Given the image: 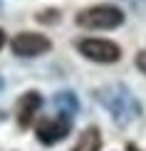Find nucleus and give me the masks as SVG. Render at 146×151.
<instances>
[{
  "label": "nucleus",
  "instance_id": "nucleus-10",
  "mask_svg": "<svg viewBox=\"0 0 146 151\" xmlns=\"http://www.w3.org/2000/svg\"><path fill=\"white\" fill-rule=\"evenodd\" d=\"M5 40H8V37H5V32H3V30H0V50L5 47Z\"/></svg>",
  "mask_w": 146,
  "mask_h": 151
},
{
  "label": "nucleus",
  "instance_id": "nucleus-3",
  "mask_svg": "<svg viewBox=\"0 0 146 151\" xmlns=\"http://www.w3.org/2000/svg\"><path fill=\"white\" fill-rule=\"evenodd\" d=\"M79 55H84L87 60L99 62V65H114L122 57V47L111 40H99V37H84L77 42Z\"/></svg>",
  "mask_w": 146,
  "mask_h": 151
},
{
  "label": "nucleus",
  "instance_id": "nucleus-6",
  "mask_svg": "<svg viewBox=\"0 0 146 151\" xmlns=\"http://www.w3.org/2000/svg\"><path fill=\"white\" fill-rule=\"evenodd\" d=\"M40 106H42V97L37 92H27V94H22L20 97V102H17V124L25 129V127H30L32 124V119L35 114L40 111Z\"/></svg>",
  "mask_w": 146,
  "mask_h": 151
},
{
  "label": "nucleus",
  "instance_id": "nucleus-9",
  "mask_svg": "<svg viewBox=\"0 0 146 151\" xmlns=\"http://www.w3.org/2000/svg\"><path fill=\"white\" fill-rule=\"evenodd\" d=\"M136 67H139V70H141V72L146 74V50L136 55Z\"/></svg>",
  "mask_w": 146,
  "mask_h": 151
},
{
  "label": "nucleus",
  "instance_id": "nucleus-7",
  "mask_svg": "<svg viewBox=\"0 0 146 151\" xmlns=\"http://www.w3.org/2000/svg\"><path fill=\"white\" fill-rule=\"evenodd\" d=\"M99 146H101L99 129H87V131H82V134H79V139L72 146V151H99Z\"/></svg>",
  "mask_w": 146,
  "mask_h": 151
},
{
  "label": "nucleus",
  "instance_id": "nucleus-5",
  "mask_svg": "<svg viewBox=\"0 0 146 151\" xmlns=\"http://www.w3.org/2000/svg\"><path fill=\"white\" fill-rule=\"evenodd\" d=\"M69 129H72V124H69L67 116L42 119V122L37 124V141H40V144H47V146H52V144H57V141L65 139V136L69 134Z\"/></svg>",
  "mask_w": 146,
  "mask_h": 151
},
{
  "label": "nucleus",
  "instance_id": "nucleus-8",
  "mask_svg": "<svg viewBox=\"0 0 146 151\" xmlns=\"http://www.w3.org/2000/svg\"><path fill=\"white\" fill-rule=\"evenodd\" d=\"M55 106H57V111H60V116H72V114H77V109H79V102H77V97H74L72 92H60L55 97Z\"/></svg>",
  "mask_w": 146,
  "mask_h": 151
},
{
  "label": "nucleus",
  "instance_id": "nucleus-4",
  "mask_svg": "<svg viewBox=\"0 0 146 151\" xmlns=\"http://www.w3.org/2000/svg\"><path fill=\"white\" fill-rule=\"evenodd\" d=\"M10 47L17 57H37V55L47 52L52 47V42H50V37L40 35V32H20L12 37Z\"/></svg>",
  "mask_w": 146,
  "mask_h": 151
},
{
  "label": "nucleus",
  "instance_id": "nucleus-11",
  "mask_svg": "<svg viewBox=\"0 0 146 151\" xmlns=\"http://www.w3.org/2000/svg\"><path fill=\"white\" fill-rule=\"evenodd\" d=\"M126 151H139L136 146H131V144H129V146H126Z\"/></svg>",
  "mask_w": 146,
  "mask_h": 151
},
{
  "label": "nucleus",
  "instance_id": "nucleus-1",
  "mask_svg": "<svg viewBox=\"0 0 146 151\" xmlns=\"http://www.w3.org/2000/svg\"><path fill=\"white\" fill-rule=\"evenodd\" d=\"M99 99H101V104L111 111V116L117 119L119 124H126V122H131L134 116H139L136 99L131 97V92L126 89V87H122V84H114V87L101 89Z\"/></svg>",
  "mask_w": 146,
  "mask_h": 151
},
{
  "label": "nucleus",
  "instance_id": "nucleus-2",
  "mask_svg": "<svg viewBox=\"0 0 146 151\" xmlns=\"http://www.w3.org/2000/svg\"><path fill=\"white\" fill-rule=\"evenodd\" d=\"M124 22V12L117 5H92L77 15V25L87 30H114Z\"/></svg>",
  "mask_w": 146,
  "mask_h": 151
}]
</instances>
